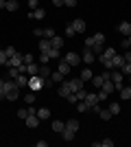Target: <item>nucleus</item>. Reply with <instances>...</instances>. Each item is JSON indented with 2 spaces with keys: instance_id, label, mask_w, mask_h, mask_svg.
<instances>
[{
  "instance_id": "nucleus-1",
  "label": "nucleus",
  "mask_w": 131,
  "mask_h": 147,
  "mask_svg": "<svg viewBox=\"0 0 131 147\" xmlns=\"http://www.w3.org/2000/svg\"><path fill=\"white\" fill-rule=\"evenodd\" d=\"M29 88H31L33 92L42 90V88H44V79L39 77V75H31V77H29Z\"/></svg>"
},
{
  "instance_id": "nucleus-2",
  "label": "nucleus",
  "mask_w": 131,
  "mask_h": 147,
  "mask_svg": "<svg viewBox=\"0 0 131 147\" xmlns=\"http://www.w3.org/2000/svg\"><path fill=\"white\" fill-rule=\"evenodd\" d=\"M122 77H125V75L118 73V70H109V79L116 84V90H120V88H122Z\"/></svg>"
},
{
  "instance_id": "nucleus-3",
  "label": "nucleus",
  "mask_w": 131,
  "mask_h": 147,
  "mask_svg": "<svg viewBox=\"0 0 131 147\" xmlns=\"http://www.w3.org/2000/svg\"><path fill=\"white\" fill-rule=\"evenodd\" d=\"M24 123H26V125H29V127H33V129H35V127H37V125H39V123H42V121H39L37 112H29V117L24 119Z\"/></svg>"
},
{
  "instance_id": "nucleus-4",
  "label": "nucleus",
  "mask_w": 131,
  "mask_h": 147,
  "mask_svg": "<svg viewBox=\"0 0 131 147\" xmlns=\"http://www.w3.org/2000/svg\"><path fill=\"white\" fill-rule=\"evenodd\" d=\"M66 84H68V88L72 92H79L81 88H85V81H83L81 77H79V79H70V81H66Z\"/></svg>"
},
{
  "instance_id": "nucleus-5",
  "label": "nucleus",
  "mask_w": 131,
  "mask_h": 147,
  "mask_svg": "<svg viewBox=\"0 0 131 147\" xmlns=\"http://www.w3.org/2000/svg\"><path fill=\"white\" fill-rule=\"evenodd\" d=\"M63 59H66L70 66L74 68V66H79V61H81V55H79V53H66V57H63Z\"/></svg>"
},
{
  "instance_id": "nucleus-6",
  "label": "nucleus",
  "mask_w": 131,
  "mask_h": 147,
  "mask_svg": "<svg viewBox=\"0 0 131 147\" xmlns=\"http://www.w3.org/2000/svg\"><path fill=\"white\" fill-rule=\"evenodd\" d=\"M29 18H33V20H44V18H46V11H44L42 7H37V9L29 11Z\"/></svg>"
},
{
  "instance_id": "nucleus-7",
  "label": "nucleus",
  "mask_w": 131,
  "mask_h": 147,
  "mask_svg": "<svg viewBox=\"0 0 131 147\" xmlns=\"http://www.w3.org/2000/svg\"><path fill=\"white\" fill-rule=\"evenodd\" d=\"M83 101H85L87 105H90V110H92V105H96V103H100L98 101V94H96V92H87V97L83 99Z\"/></svg>"
},
{
  "instance_id": "nucleus-8",
  "label": "nucleus",
  "mask_w": 131,
  "mask_h": 147,
  "mask_svg": "<svg viewBox=\"0 0 131 147\" xmlns=\"http://www.w3.org/2000/svg\"><path fill=\"white\" fill-rule=\"evenodd\" d=\"M57 70H59L61 75H68L70 70H72V66H70V64L63 59V57H59V68H57Z\"/></svg>"
},
{
  "instance_id": "nucleus-9",
  "label": "nucleus",
  "mask_w": 131,
  "mask_h": 147,
  "mask_svg": "<svg viewBox=\"0 0 131 147\" xmlns=\"http://www.w3.org/2000/svg\"><path fill=\"white\" fill-rule=\"evenodd\" d=\"M20 64H22V55H20V53H15V55H13V57H9V59H7V68L20 66Z\"/></svg>"
},
{
  "instance_id": "nucleus-10",
  "label": "nucleus",
  "mask_w": 131,
  "mask_h": 147,
  "mask_svg": "<svg viewBox=\"0 0 131 147\" xmlns=\"http://www.w3.org/2000/svg\"><path fill=\"white\" fill-rule=\"evenodd\" d=\"M72 26H74L76 33H85V22H83V18H74L72 20Z\"/></svg>"
},
{
  "instance_id": "nucleus-11",
  "label": "nucleus",
  "mask_w": 131,
  "mask_h": 147,
  "mask_svg": "<svg viewBox=\"0 0 131 147\" xmlns=\"http://www.w3.org/2000/svg\"><path fill=\"white\" fill-rule=\"evenodd\" d=\"M83 61H85V64H94V61H96V55H94L92 49H87V46H85V51H83Z\"/></svg>"
},
{
  "instance_id": "nucleus-12",
  "label": "nucleus",
  "mask_w": 131,
  "mask_h": 147,
  "mask_svg": "<svg viewBox=\"0 0 131 147\" xmlns=\"http://www.w3.org/2000/svg\"><path fill=\"white\" fill-rule=\"evenodd\" d=\"M118 33L129 37L131 35V22H120V24H118Z\"/></svg>"
},
{
  "instance_id": "nucleus-13",
  "label": "nucleus",
  "mask_w": 131,
  "mask_h": 147,
  "mask_svg": "<svg viewBox=\"0 0 131 147\" xmlns=\"http://www.w3.org/2000/svg\"><path fill=\"white\" fill-rule=\"evenodd\" d=\"M15 84H18V88L29 86V75H26V73H20L18 77H15Z\"/></svg>"
},
{
  "instance_id": "nucleus-14",
  "label": "nucleus",
  "mask_w": 131,
  "mask_h": 147,
  "mask_svg": "<svg viewBox=\"0 0 131 147\" xmlns=\"http://www.w3.org/2000/svg\"><path fill=\"white\" fill-rule=\"evenodd\" d=\"M122 64H125V57L116 53V55L112 57V70H114V68H118V70H120V66H122Z\"/></svg>"
},
{
  "instance_id": "nucleus-15",
  "label": "nucleus",
  "mask_w": 131,
  "mask_h": 147,
  "mask_svg": "<svg viewBox=\"0 0 131 147\" xmlns=\"http://www.w3.org/2000/svg\"><path fill=\"white\" fill-rule=\"evenodd\" d=\"M100 88H103V90H105L107 94H112V92L116 90V84H114L112 79H105V81H103V86H100Z\"/></svg>"
},
{
  "instance_id": "nucleus-16",
  "label": "nucleus",
  "mask_w": 131,
  "mask_h": 147,
  "mask_svg": "<svg viewBox=\"0 0 131 147\" xmlns=\"http://www.w3.org/2000/svg\"><path fill=\"white\" fill-rule=\"evenodd\" d=\"M50 46H53V49H59V51H61V46H63V37H59V35L50 37Z\"/></svg>"
},
{
  "instance_id": "nucleus-17",
  "label": "nucleus",
  "mask_w": 131,
  "mask_h": 147,
  "mask_svg": "<svg viewBox=\"0 0 131 147\" xmlns=\"http://www.w3.org/2000/svg\"><path fill=\"white\" fill-rule=\"evenodd\" d=\"M57 92H59V97H66V99H68L70 94H72V90L68 88V84H63V86H59V88H57Z\"/></svg>"
},
{
  "instance_id": "nucleus-18",
  "label": "nucleus",
  "mask_w": 131,
  "mask_h": 147,
  "mask_svg": "<svg viewBox=\"0 0 131 147\" xmlns=\"http://www.w3.org/2000/svg\"><path fill=\"white\" fill-rule=\"evenodd\" d=\"M39 51H42V53H48L50 51V40L48 37H42V40H39Z\"/></svg>"
},
{
  "instance_id": "nucleus-19",
  "label": "nucleus",
  "mask_w": 131,
  "mask_h": 147,
  "mask_svg": "<svg viewBox=\"0 0 131 147\" xmlns=\"http://www.w3.org/2000/svg\"><path fill=\"white\" fill-rule=\"evenodd\" d=\"M61 136H63V141H74V136H76V132H72V129H68V127H63Z\"/></svg>"
},
{
  "instance_id": "nucleus-20",
  "label": "nucleus",
  "mask_w": 131,
  "mask_h": 147,
  "mask_svg": "<svg viewBox=\"0 0 131 147\" xmlns=\"http://www.w3.org/2000/svg\"><path fill=\"white\" fill-rule=\"evenodd\" d=\"M39 77H42V79H46V77H50V68H48V64H42V66H39Z\"/></svg>"
},
{
  "instance_id": "nucleus-21",
  "label": "nucleus",
  "mask_w": 131,
  "mask_h": 147,
  "mask_svg": "<svg viewBox=\"0 0 131 147\" xmlns=\"http://www.w3.org/2000/svg\"><path fill=\"white\" fill-rule=\"evenodd\" d=\"M7 11H18L20 9V2L18 0H7V7H5Z\"/></svg>"
},
{
  "instance_id": "nucleus-22",
  "label": "nucleus",
  "mask_w": 131,
  "mask_h": 147,
  "mask_svg": "<svg viewBox=\"0 0 131 147\" xmlns=\"http://www.w3.org/2000/svg\"><path fill=\"white\" fill-rule=\"evenodd\" d=\"M63 77H66V75H61L59 70H53V73H50V79H53V84H61Z\"/></svg>"
},
{
  "instance_id": "nucleus-23",
  "label": "nucleus",
  "mask_w": 131,
  "mask_h": 147,
  "mask_svg": "<svg viewBox=\"0 0 131 147\" xmlns=\"http://www.w3.org/2000/svg\"><path fill=\"white\" fill-rule=\"evenodd\" d=\"M98 117L103 119V121H109V119H112L114 114H112L109 110H107V108H100V110H98Z\"/></svg>"
},
{
  "instance_id": "nucleus-24",
  "label": "nucleus",
  "mask_w": 131,
  "mask_h": 147,
  "mask_svg": "<svg viewBox=\"0 0 131 147\" xmlns=\"http://www.w3.org/2000/svg\"><path fill=\"white\" fill-rule=\"evenodd\" d=\"M66 127L72 129V132H79V121H76V119H70V121H66Z\"/></svg>"
},
{
  "instance_id": "nucleus-25",
  "label": "nucleus",
  "mask_w": 131,
  "mask_h": 147,
  "mask_svg": "<svg viewBox=\"0 0 131 147\" xmlns=\"http://www.w3.org/2000/svg\"><path fill=\"white\" fill-rule=\"evenodd\" d=\"M5 99H9V101H15V99H20V88H13L11 92H7V97Z\"/></svg>"
},
{
  "instance_id": "nucleus-26",
  "label": "nucleus",
  "mask_w": 131,
  "mask_h": 147,
  "mask_svg": "<svg viewBox=\"0 0 131 147\" xmlns=\"http://www.w3.org/2000/svg\"><path fill=\"white\" fill-rule=\"evenodd\" d=\"M37 117H39V121H46V119L50 117V110H48V108H39V110H37Z\"/></svg>"
},
{
  "instance_id": "nucleus-27",
  "label": "nucleus",
  "mask_w": 131,
  "mask_h": 147,
  "mask_svg": "<svg viewBox=\"0 0 131 147\" xmlns=\"http://www.w3.org/2000/svg\"><path fill=\"white\" fill-rule=\"evenodd\" d=\"M120 99H122V101H129L131 99V86L129 88H120Z\"/></svg>"
},
{
  "instance_id": "nucleus-28",
  "label": "nucleus",
  "mask_w": 131,
  "mask_h": 147,
  "mask_svg": "<svg viewBox=\"0 0 131 147\" xmlns=\"http://www.w3.org/2000/svg\"><path fill=\"white\" fill-rule=\"evenodd\" d=\"M37 73H39L37 64H29V66H26V75H29V77H31V75H37Z\"/></svg>"
},
{
  "instance_id": "nucleus-29",
  "label": "nucleus",
  "mask_w": 131,
  "mask_h": 147,
  "mask_svg": "<svg viewBox=\"0 0 131 147\" xmlns=\"http://www.w3.org/2000/svg\"><path fill=\"white\" fill-rule=\"evenodd\" d=\"M63 127H66V123H63V121H53V132H59V134H61Z\"/></svg>"
},
{
  "instance_id": "nucleus-30",
  "label": "nucleus",
  "mask_w": 131,
  "mask_h": 147,
  "mask_svg": "<svg viewBox=\"0 0 131 147\" xmlns=\"http://www.w3.org/2000/svg\"><path fill=\"white\" fill-rule=\"evenodd\" d=\"M103 81H105V79H103V75H96V77H92L94 88H100V86H103Z\"/></svg>"
},
{
  "instance_id": "nucleus-31",
  "label": "nucleus",
  "mask_w": 131,
  "mask_h": 147,
  "mask_svg": "<svg viewBox=\"0 0 131 147\" xmlns=\"http://www.w3.org/2000/svg\"><path fill=\"white\" fill-rule=\"evenodd\" d=\"M24 103H26V105H33V103H35V92H33V90L24 97Z\"/></svg>"
},
{
  "instance_id": "nucleus-32",
  "label": "nucleus",
  "mask_w": 131,
  "mask_h": 147,
  "mask_svg": "<svg viewBox=\"0 0 131 147\" xmlns=\"http://www.w3.org/2000/svg\"><path fill=\"white\" fill-rule=\"evenodd\" d=\"M92 77H94V75H92V70H90V68H85V70H81V79H83V81H90V79H92Z\"/></svg>"
},
{
  "instance_id": "nucleus-33",
  "label": "nucleus",
  "mask_w": 131,
  "mask_h": 147,
  "mask_svg": "<svg viewBox=\"0 0 131 147\" xmlns=\"http://www.w3.org/2000/svg\"><path fill=\"white\" fill-rule=\"evenodd\" d=\"M7 75H9V79H15V77H18V75H20L18 66H13V68H9V70H7Z\"/></svg>"
},
{
  "instance_id": "nucleus-34",
  "label": "nucleus",
  "mask_w": 131,
  "mask_h": 147,
  "mask_svg": "<svg viewBox=\"0 0 131 147\" xmlns=\"http://www.w3.org/2000/svg\"><path fill=\"white\" fill-rule=\"evenodd\" d=\"M76 110H79V112H87V110H90V105H87L85 101H76Z\"/></svg>"
},
{
  "instance_id": "nucleus-35",
  "label": "nucleus",
  "mask_w": 131,
  "mask_h": 147,
  "mask_svg": "<svg viewBox=\"0 0 131 147\" xmlns=\"http://www.w3.org/2000/svg\"><path fill=\"white\" fill-rule=\"evenodd\" d=\"M92 40H94V44H105V35H103V33H96V35H92Z\"/></svg>"
},
{
  "instance_id": "nucleus-36",
  "label": "nucleus",
  "mask_w": 131,
  "mask_h": 147,
  "mask_svg": "<svg viewBox=\"0 0 131 147\" xmlns=\"http://www.w3.org/2000/svg\"><path fill=\"white\" fill-rule=\"evenodd\" d=\"M120 73H122V75H131V64H129V61H125V64L120 66Z\"/></svg>"
},
{
  "instance_id": "nucleus-37",
  "label": "nucleus",
  "mask_w": 131,
  "mask_h": 147,
  "mask_svg": "<svg viewBox=\"0 0 131 147\" xmlns=\"http://www.w3.org/2000/svg\"><path fill=\"white\" fill-rule=\"evenodd\" d=\"M55 35H57V33H55V29H53V26L44 29V37H48V40H50V37H55Z\"/></svg>"
},
{
  "instance_id": "nucleus-38",
  "label": "nucleus",
  "mask_w": 131,
  "mask_h": 147,
  "mask_svg": "<svg viewBox=\"0 0 131 147\" xmlns=\"http://www.w3.org/2000/svg\"><path fill=\"white\" fill-rule=\"evenodd\" d=\"M26 117H29V108H20V110H18V119H22V121H24Z\"/></svg>"
},
{
  "instance_id": "nucleus-39",
  "label": "nucleus",
  "mask_w": 131,
  "mask_h": 147,
  "mask_svg": "<svg viewBox=\"0 0 131 147\" xmlns=\"http://www.w3.org/2000/svg\"><path fill=\"white\" fill-rule=\"evenodd\" d=\"M107 110L112 112V114H120V105H118V103H109V108H107Z\"/></svg>"
},
{
  "instance_id": "nucleus-40",
  "label": "nucleus",
  "mask_w": 131,
  "mask_h": 147,
  "mask_svg": "<svg viewBox=\"0 0 131 147\" xmlns=\"http://www.w3.org/2000/svg\"><path fill=\"white\" fill-rule=\"evenodd\" d=\"M72 35H76V31H74L72 24H68V26H66V37H72Z\"/></svg>"
},
{
  "instance_id": "nucleus-41",
  "label": "nucleus",
  "mask_w": 131,
  "mask_h": 147,
  "mask_svg": "<svg viewBox=\"0 0 131 147\" xmlns=\"http://www.w3.org/2000/svg\"><path fill=\"white\" fill-rule=\"evenodd\" d=\"M2 51H5L7 57H13V55H15V49H13V46H7V49H2Z\"/></svg>"
},
{
  "instance_id": "nucleus-42",
  "label": "nucleus",
  "mask_w": 131,
  "mask_h": 147,
  "mask_svg": "<svg viewBox=\"0 0 131 147\" xmlns=\"http://www.w3.org/2000/svg\"><path fill=\"white\" fill-rule=\"evenodd\" d=\"M26 2H29V9H31V11L39 7V0H26Z\"/></svg>"
},
{
  "instance_id": "nucleus-43",
  "label": "nucleus",
  "mask_w": 131,
  "mask_h": 147,
  "mask_svg": "<svg viewBox=\"0 0 131 147\" xmlns=\"http://www.w3.org/2000/svg\"><path fill=\"white\" fill-rule=\"evenodd\" d=\"M96 94H98V101H100V103H103V101H107V97H109V94H107L105 90H100V92H96Z\"/></svg>"
},
{
  "instance_id": "nucleus-44",
  "label": "nucleus",
  "mask_w": 131,
  "mask_h": 147,
  "mask_svg": "<svg viewBox=\"0 0 131 147\" xmlns=\"http://www.w3.org/2000/svg\"><path fill=\"white\" fill-rule=\"evenodd\" d=\"M39 61H42V64H48V61H50V55H48V53H42V55H39Z\"/></svg>"
},
{
  "instance_id": "nucleus-45",
  "label": "nucleus",
  "mask_w": 131,
  "mask_h": 147,
  "mask_svg": "<svg viewBox=\"0 0 131 147\" xmlns=\"http://www.w3.org/2000/svg\"><path fill=\"white\" fill-rule=\"evenodd\" d=\"M7 59H9V57L5 55V51H0V66H7Z\"/></svg>"
},
{
  "instance_id": "nucleus-46",
  "label": "nucleus",
  "mask_w": 131,
  "mask_h": 147,
  "mask_svg": "<svg viewBox=\"0 0 131 147\" xmlns=\"http://www.w3.org/2000/svg\"><path fill=\"white\" fill-rule=\"evenodd\" d=\"M100 145L103 147H114V141L112 138H105V141H100Z\"/></svg>"
},
{
  "instance_id": "nucleus-47",
  "label": "nucleus",
  "mask_w": 131,
  "mask_h": 147,
  "mask_svg": "<svg viewBox=\"0 0 131 147\" xmlns=\"http://www.w3.org/2000/svg\"><path fill=\"white\" fill-rule=\"evenodd\" d=\"M22 61L24 64H33V55H22Z\"/></svg>"
},
{
  "instance_id": "nucleus-48",
  "label": "nucleus",
  "mask_w": 131,
  "mask_h": 147,
  "mask_svg": "<svg viewBox=\"0 0 131 147\" xmlns=\"http://www.w3.org/2000/svg\"><path fill=\"white\" fill-rule=\"evenodd\" d=\"M33 35H37V37H44V29H33Z\"/></svg>"
},
{
  "instance_id": "nucleus-49",
  "label": "nucleus",
  "mask_w": 131,
  "mask_h": 147,
  "mask_svg": "<svg viewBox=\"0 0 131 147\" xmlns=\"http://www.w3.org/2000/svg\"><path fill=\"white\" fill-rule=\"evenodd\" d=\"M63 5L66 7H76V0H63Z\"/></svg>"
},
{
  "instance_id": "nucleus-50",
  "label": "nucleus",
  "mask_w": 131,
  "mask_h": 147,
  "mask_svg": "<svg viewBox=\"0 0 131 147\" xmlns=\"http://www.w3.org/2000/svg\"><path fill=\"white\" fill-rule=\"evenodd\" d=\"M92 44H94V40H92V37H87V40H85V46H87V49H92Z\"/></svg>"
},
{
  "instance_id": "nucleus-51",
  "label": "nucleus",
  "mask_w": 131,
  "mask_h": 147,
  "mask_svg": "<svg viewBox=\"0 0 131 147\" xmlns=\"http://www.w3.org/2000/svg\"><path fill=\"white\" fill-rule=\"evenodd\" d=\"M53 5L55 7H63V0H53Z\"/></svg>"
},
{
  "instance_id": "nucleus-52",
  "label": "nucleus",
  "mask_w": 131,
  "mask_h": 147,
  "mask_svg": "<svg viewBox=\"0 0 131 147\" xmlns=\"http://www.w3.org/2000/svg\"><path fill=\"white\" fill-rule=\"evenodd\" d=\"M122 57H125V61H129V64H131V53H125Z\"/></svg>"
},
{
  "instance_id": "nucleus-53",
  "label": "nucleus",
  "mask_w": 131,
  "mask_h": 147,
  "mask_svg": "<svg viewBox=\"0 0 131 147\" xmlns=\"http://www.w3.org/2000/svg\"><path fill=\"white\" fill-rule=\"evenodd\" d=\"M7 7V0H0V9H5Z\"/></svg>"
},
{
  "instance_id": "nucleus-54",
  "label": "nucleus",
  "mask_w": 131,
  "mask_h": 147,
  "mask_svg": "<svg viewBox=\"0 0 131 147\" xmlns=\"http://www.w3.org/2000/svg\"><path fill=\"white\" fill-rule=\"evenodd\" d=\"M127 44H129V49H131V35H129V37H127Z\"/></svg>"
},
{
  "instance_id": "nucleus-55",
  "label": "nucleus",
  "mask_w": 131,
  "mask_h": 147,
  "mask_svg": "<svg viewBox=\"0 0 131 147\" xmlns=\"http://www.w3.org/2000/svg\"><path fill=\"white\" fill-rule=\"evenodd\" d=\"M129 81H131V75H129Z\"/></svg>"
},
{
  "instance_id": "nucleus-56",
  "label": "nucleus",
  "mask_w": 131,
  "mask_h": 147,
  "mask_svg": "<svg viewBox=\"0 0 131 147\" xmlns=\"http://www.w3.org/2000/svg\"><path fill=\"white\" fill-rule=\"evenodd\" d=\"M0 51H2V46H0Z\"/></svg>"
}]
</instances>
